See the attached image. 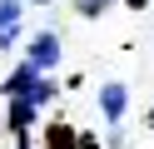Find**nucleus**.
<instances>
[{
    "label": "nucleus",
    "instance_id": "obj_1",
    "mask_svg": "<svg viewBox=\"0 0 154 149\" xmlns=\"http://www.w3.org/2000/svg\"><path fill=\"white\" fill-rule=\"evenodd\" d=\"M25 65H30L35 75L55 70V65H60V35H55V30H40V35L30 40V50H25Z\"/></svg>",
    "mask_w": 154,
    "mask_h": 149
},
{
    "label": "nucleus",
    "instance_id": "obj_2",
    "mask_svg": "<svg viewBox=\"0 0 154 149\" xmlns=\"http://www.w3.org/2000/svg\"><path fill=\"white\" fill-rule=\"evenodd\" d=\"M124 109H129V89H124V85H104L100 89V114L109 119V129L124 119Z\"/></svg>",
    "mask_w": 154,
    "mask_h": 149
},
{
    "label": "nucleus",
    "instance_id": "obj_3",
    "mask_svg": "<svg viewBox=\"0 0 154 149\" xmlns=\"http://www.w3.org/2000/svg\"><path fill=\"white\" fill-rule=\"evenodd\" d=\"M15 25H20V0H0V50L15 45Z\"/></svg>",
    "mask_w": 154,
    "mask_h": 149
},
{
    "label": "nucleus",
    "instance_id": "obj_4",
    "mask_svg": "<svg viewBox=\"0 0 154 149\" xmlns=\"http://www.w3.org/2000/svg\"><path fill=\"white\" fill-rule=\"evenodd\" d=\"M35 79H40V75H35V70H30V65L20 60V65L10 70V79H5V95H10V99H25V95H30V85H35Z\"/></svg>",
    "mask_w": 154,
    "mask_h": 149
},
{
    "label": "nucleus",
    "instance_id": "obj_5",
    "mask_svg": "<svg viewBox=\"0 0 154 149\" xmlns=\"http://www.w3.org/2000/svg\"><path fill=\"white\" fill-rule=\"evenodd\" d=\"M10 129H15V139H30V129H35V109L25 104V99H10Z\"/></svg>",
    "mask_w": 154,
    "mask_h": 149
},
{
    "label": "nucleus",
    "instance_id": "obj_6",
    "mask_svg": "<svg viewBox=\"0 0 154 149\" xmlns=\"http://www.w3.org/2000/svg\"><path fill=\"white\" fill-rule=\"evenodd\" d=\"M55 95H60V85L40 75V79H35V85H30V95H25V104H30V109H40V104H50Z\"/></svg>",
    "mask_w": 154,
    "mask_h": 149
},
{
    "label": "nucleus",
    "instance_id": "obj_7",
    "mask_svg": "<svg viewBox=\"0 0 154 149\" xmlns=\"http://www.w3.org/2000/svg\"><path fill=\"white\" fill-rule=\"evenodd\" d=\"M114 0H75V10H80V15H100V10H109Z\"/></svg>",
    "mask_w": 154,
    "mask_h": 149
},
{
    "label": "nucleus",
    "instance_id": "obj_8",
    "mask_svg": "<svg viewBox=\"0 0 154 149\" xmlns=\"http://www.w3.org/2000/svg\"><path fill=\"white\" fill-rule=\"evenodd\" d=\"M55 149H75V134H65V129H60V134H55Z\"/></svg>",
    "mask_w": 154,
    "mask_h": 149
},
{
    "label": "nucleus",
    "instance_id": "obj_9",
    "mask_svg": "<svg viewBox=\"0 0 154 149\" xmlns=\"http://www.w3.org/2000/svg\"><path fill=\"white\" fill-rule=\"evenodd\" d=\"M124 5H129V10H144V5H149V0H124Z\"/></svg>",
    "mask_w": 154,
    "mask_h": 149
},
{
    "label": "nucleus",
    "instance_id": "obj_10",
    "mask_svg": "<svg viewBox=\"0 0 154 149\" xmlns=\"http://www.w3.org/2000/svg\"><path fill=\"white\" fill-rule=\"evenodd\" d=\"M35 5H50V0H35Z\"/></svg>",
    "mask_w": 154,
    "mask_h": 149
}]
</instances>
